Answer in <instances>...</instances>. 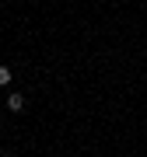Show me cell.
<instances>
[{"mask_svg": "<svg viewBox=\"0 0 147 157\" xmlns=\"http://www.w3.org/2000/svg\"><path fill=\"white\" fill-rule=\"evenodd\" d=\"M7 108H11V112H14V115H18V112H25V98H21V94H18V91H14V94H11V98H7Z\"/></svg>", "mask_w": 147, "mask_h": 157, "instance_id": "1", "label": "cell"}, {"mask_svg": "<svg viewBox=\"0 0 147 157\" xmlns=\"http://www.w3.org/2000/svg\"><path fill=\"white\" fill-rule=\"evenodd\" d=\"M4 84H11V67L0 63V87H4Z\"/></svg>", "mask_w": 147, "mask_h": 157, "instance_id": "2", "label": "cell"}]
</instances>
